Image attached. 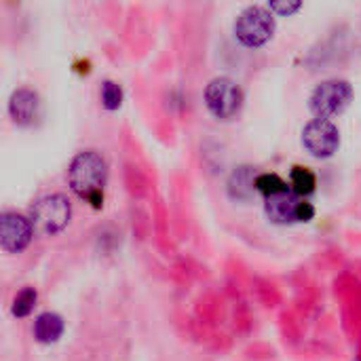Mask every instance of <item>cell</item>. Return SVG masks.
I'll return each mask as SVG.
<instances>
[{
    "label": "cell",
    "mask_w": 361,
    "mask_h": 361,
    "mask_svg": "<svg viewBox=\"0 0 361 361\" xmlns=\"http://www.w3.org/2000/svg\"><path fill=\"white\" fill-rule=\"evenodd\" d=\"M275 34V17L269 8L247 6L235 21V36L245 47H262Z\"/></svg>",
    "instance_id": "cell-3"
},
{
    "label": "cell",
    "mask_w": 361,
    "mask_h": 361,
    "mask_svg": "<svg viewBox=\"0 0 361 361\" xmlns=\"http://www.w3.org/2000/svg\"><path fill=\"white\" fill-rule=\"evenodd\" d=\"M205 104L209 108V112L222 121L235 118L241 112L243 106V91L241 87L228 78V76H220L214 78L207 89H205Z\"/></svg>",
    "instance_id": "cell-4"
},
{
    "label": "cell",
    "mask_w": 361,
    "mask_h": 361,
    "mask_svg": "<svg viewBox=\"0 0 361 361\" xmlns=\"http://www.w3.org/2000/svg\"><path fill=\"white\" fill-rule=\"evenodd\" d=\"M292 186H294V192H296V195L307 197V195H311V192L315 190L317 178H315V173H313L309 167L296 165V167L292 169Z\"/></svg>",
    "instance_id": "cell-11"
},
{
    "label": "cell",
    "mask_w": 361,
    "mask_h": 361,
    "mask_svg": "<svg viewBox=\"0 0 361 361\" xmlns=\"http://www.w3.org/2000/svg\"><path fill=\"white\" fill-rule=\"evenodd\" d=\"M38 112H40V99L38 95L32 91V89H17L11 99H8V114L11 118L21 125V127H27V125H34V121L38 118Z\"/></svg>",
    "instance_id": "cell-8"
},
{
    "label": "cell",
    "mask_w": 361,
    "mask_h": 361,
    "mask_svg": "<svg viewBox=\"0 0 361 361\" xmlns=\"http://www.w3.org/2000/svg\"><path fill=\"white\" fill-rule=\"evenodd\" d=\"M302 144L305 148L317 157V159H328L332 157L338 146H341V133L338 127L328 121V118H313L305 131H302Z\"/></svg>",
    "instance_id": "cell-6"
},
{
    "label": "cell",
    "mask_w": 361,
    "mask_h": 361,
    "mask_svg": "<svg viewBox=\"0 0 361 361\" xmlns=\"http://www.w3.org/2000/svg\"><path fill=\"white\" fill-rule=\"evenodd\" d=\"M63 334V319L57 313H42L34 322V336L42 345H53Z\"/></svg>",
    "instance_id": "cell-10"
},
{
    "label": "cell",
    "mask_w": 361,
    "mask_h": 361,
    "mask_svg": "<svg viewBox=\"0 0 361 361\" xmlns=\"http://www.w3.org/2000/svg\"><path fill=\"white\" fill-rule=\"evenodd\" d=\"M106 178H108V167H106L104 157L97 150H82V152H78L72 159L70 169H68L70 188L80 199L91 203L95 209H99L102 203H104Z\"/></svg>",
    "instance_id": "cell-1"
},
{
    "label": "cell",
    "mask_w": 361,
    "mask_h": 361,
    "mask_svg": "<svg viewBox=\"0 0 361 361\" xmlns=\"http://www.w3.org/2000/svg\"><path fill=\"white\" fill-rule=\"evenodd\" d=\"M298 8H302V2L300 0H288V2L275 0V2H269V11L271 13H277V15H283V17L296 13Z\"/></svg>",
    "instance_id": "cell-15"
},
{
    "label": "cell",
    "mask_w": 361,
    "mask_h": 361,
    "mask_svg": "<svg viewBox=\"0 0 361 361\" xmlns=\"http://www.w3.org/2000/svg\"><path fill=\"white\" fill-rule=\"evenodd\" d=\"M313 218H315V207L302 199L298 205V212H296V222H311Z\"/></svg>",
    "instance_id": "cell-16"
},
{
    "label": "cell",
    "mask_w": 361,
    "mask_h": 361,
    "mask_svg": "<svg viewBox=\"0 0 361 361\" xmlns=\"http://www.w3.org/2000/svg\"><path fill=\"white\" fill-rule=\"evenodd\" d=\"M254 186H256V190H260L262 195H267V199L269 197H275V195L290 192L288 184L277 173H262V176H258L256 182H254Z\"/></svg>",
    "instance_id": "cell-12"
},
{
    "label": "cell",
    "mask_w": 361,
    "mask_h": 361,
    "mask_svg": "<svg viewBox=\"0 0 361 361\" xmlns=\"http://www.w3.org/2000/svg\"><path fill=\"white\" fill-rule=\"evenodd\" d=\"M102 104L106 110H118L123 104V89L114 80H106L102 85Z\"/></svg>",
    "instance_id": "cell-14"
},
{
    "label": "cell",
    "mask_w": 361,
    "mask_h": 361,
    "mask_svg": "<svg viewBox=\"0 0 361 361\" xmlns=\"http://www.w3.org/2000/svg\"><path fill=\"white\" fill-rule=\"evenodd\" d=\"M36 298H38V294H36L34 288H23V290L15 296L13 307H11V313H13L15 317H27V315L34 311V307H36Z\"/></svg>",
    "instance_id": "cell-13"
},
{
    "label": "cell",
    "mask_w": 361,
    "mask_h": 361,
    "mask_svg": "<svg viewBox=\"0 0 361 361\" xmlns=\"http://www.w3.org/2000/svg\"><path fill=\"white\" fill-rule=\"evenodd\" d=\"M302 199H298L296 195L292 192H283V195H275V197H269L267 199V214L273 222L277 224H292L296 222V212H298V205H300Z\"/></svg>",
    "instance_id": "cell-9"
},
{
    "label": "cell",
    "mask_w": 361,
    "mask_h": 361,
    "mask_svg": "<svg viewBox=\"0 0 361 361\" xmlns=\"http://www.w3.org/2000/svg\"><path fill=\"white\" fill-rule=\"evenodd\" d=\"M34 237V226L32 220L15 214V212H6L0 218V247L8 254H19L23 252L30 241Z\"/></svg>",
    "instance_id": "cell-7"
},
{
    "label": "cell",
    "mask_w": 361,
    "mask_h": 361,
    "mask_svg": "<svg viewBox=\"0 0 361 361\" xmlns=\"http://www.w3.org/2000/svg\"><path fill=\"white\" fill-rule=\"evenodd\" d=\"M353 97V89L347 80H326L322 82L313 95H311V110L317 114V118H330L341 114Z\"/></svg>",
    "instance_id": "cell-5"
},
{
    "label": "cell",
    "mask_w": 361,
    "mask_h": 361,
    "mask_svg": "<svg viewBox=\"0 0 361 361\" xmlns=\"http://www.w3.org/2000/svg\"><path fill=\"white\" fill-rule=\"evenodd\" d=\"M72 216V205L63 195H47L40 197L30 212V220L36 233L49 237V235H57L61 233Z\"/></svg>",
    "instance_id": "cell-2"
}]
</instances>
